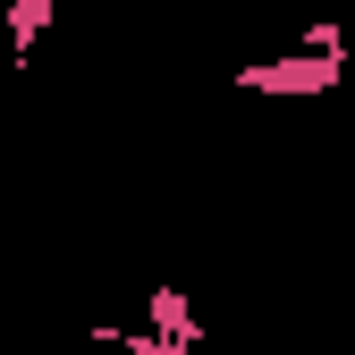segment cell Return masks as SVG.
I'll list each match as a JSON object with an SVG mask.
<instances>
[{
  "mask_svg": "<svg viewBox=\"0 0 355 355\" xmlns=\"http://www.w3.org/2000/svg\"><path fill=\"white\" fill-rule=\"evenodd\" d=\"M144 330H153L161 347H178V355H195V347H203V322H195L187 288H169V279H161V288L144 296Z\"/></svg>",
  "mask_w": 355,
  "mask_h": 355,
  "instance_id": "cell-2",
  "label": "cell"
},
{
  "mask_svg": "<svg viewBox=\"0 0 355 355\" xmlns=\"http://www.w3.org/2000/svg\"><path fill=\"white\" fill-rule=\"evenodd\" d=\"M51 17H60V0H9V68H34Z\"/></svg>",
  "mask_w": 355,
  "mask_h": 355,
  "instance_id": "cell-3",
  "label": "cell"
},
{
  "mask_svg": "<svg viewBox=\"0 0 355 355\" xmlns=\"http://www.w3.org/2000/svg\"><path fill=\"white\" fill-rule=\"evenodd\" d=\"M338 76H347V60H313V51H296V60H245L237 68V94H330Z\"/></svg>",
  "mask_w": 355,
  "mask_h": 355,
  "instance_id": "cell-1",
  "label": "cell"
}]
</instances>
